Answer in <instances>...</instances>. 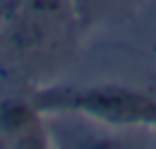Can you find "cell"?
<instances>
[{"label": "cell", "mask_w": 156, "mask_h": 149, "mask_svg": "<svg viewBox=\"0 0 156 149\" xmlns=\"http://www.w3.org/2000/svg\"><path fill=\"white\" fill-rule=\"evenodd\" d=\"M76 105L110 122H156V103L124 88H95L76 95Z\"/></svg>", "instance_id": "1"}]
</instances>
